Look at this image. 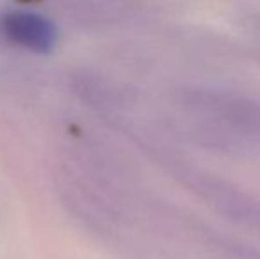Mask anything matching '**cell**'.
I'll use <instances>...</instances> for the list:
<instances>
[{"mask_svg": "<svg viewBox=\"0 0 260 259\" xmlns=\"http://www.w3.org/2000/svg\"><path fill=\"white\" fill-rule=\"evenodd\" d=\"M0 32L13 45L36 53H48L58 41L55 23L36 11L13 9L0 16Z\"/></svg>", "mask_w": 260, "mask_h": 259, "instance_id": "6da1fadb", "label": "cell"}]
</instances>
